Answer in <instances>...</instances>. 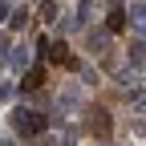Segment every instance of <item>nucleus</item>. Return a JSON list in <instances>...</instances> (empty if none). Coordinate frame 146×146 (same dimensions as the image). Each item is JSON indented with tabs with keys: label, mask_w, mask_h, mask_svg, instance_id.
I'll return each instance as SVG.
<instances>
[{
	"label": "nucleus",
	"mask_w": 146,
	"mask_h": 146,
	"mask_svg": "<svg viewBox=\"0 0 146 146\" xmlns=\"http://www.w3.org/2000/svg\"><path fill=\"white\" fill-rule=\"evenodd\" d=\"M12 126H16L25 138H41L45 126H49V118H45V114H33V110H12Z\"/></svg>",
	"instance_id": "1"
},
{
	"label": "nucleus",
	"mask_w": 146,
	"mask_h": 146,
	"mask_svg": "<svg viewBox=\"0 0 146 146\" xmlns=\"http://www.w3.org/2000/svg\"><path fill=\"white\" fill-rule=\"evenodd\" d=\"M89 130H94L98 138H110L114 122H110V114H106V110H89Z\"/></svg>",
	"instance_id": "2"
},
{
	"label": "nucleus",
	"mask_w": 146,
	"mask_h": 146,
	"mask_svg": "<svg viewBox=\"0 0 146 146\" xmlns=\"http://www.w3.org/2000/svg\"><path fill=\"white\" fill-rule=\"evenodd\" d=\"M85 45H89L94 57H102V53L110 49V33H85Z\"/></svg>",
	"instance_id": "3"
},
{
	"label": "nucleus",
	"mask_w": 146,
	"mask_h": 146,
	"mask_svg": "<svg viewBox=\"0 0 146 146\" xmlns=\"http://www.w3.org/2000/svg\"><path fill=\"white\" fill-rule=\"evenodd\" d=\"M57 102H61V110H81V89L77 85H65Z\"/></svg>",
	"instance_id": "4"
},
{
	"label": "nucleus",
	"mask_w": 146,
	"mask_h": 146,
	"mask_svg": "<svg viewBox=\"0 0 146 146\" xmlns=\"http://www.w3.org/2000/svg\"><path fill=\"white\" fill-rule=\"evenodd\" d=\"M41 85H45V69H41V65L25 69V81H21V89H41Z\"/></svg>",
	"instance_id": "5"
},
{
	"label": "nucleus",
	"mask_w": 146,
	"mask_h": 146,
	"mask_svg": "<svg viewBox=\"0 0 146 146\" xmlns=\"http://www.w3.org/2000/svg\"><path fill=\"white\" fill-rule=\"evenodd\" d=\"M126 57H130V65H146V41H130V49H126Z\"/></svg>",
	"instance_id": "6"
},
{
	"label": "nucleus",
	"mask_w": 146,
	"mask_h": 146,
	"mask_svg": "<svg viewBox=\"0 0 146 146\" xmlns=\"http://www.w3.org/2000/svg\"><path fill=\"white\" fill-rule=\"evenodd\" d=\"M130 25H134V33H146V4H130Z\"/></svg>",
	"instance_id": "7"
},
{
	"label": "nucleus",
	"mask_w": 146,
	"mask_h": 146,
	"mask_svg": "<svg viewBox=\"0 0 146 146\" xmlns=\"http://www.w3.org/2000/svg\"><path fill=\"white\" fill-rule=\"evenodd\" d=\"M126 25H130V16H126L122 8H114V12H110V21H106V33H122Z\"/></svg>",
	"instance_id": "8"
},
{
	"label": "nucleus",
	"mask_w": 146,
	"mask_h": 146,
	"mask_svg": "<svg viewBox=\"0 0 146 146\" xmlns=\"http://www.w3.org/2000/svg\"><path fill=\"white\" fill-rule=\"evenodd\" d=\"M49 61H57V65H73L69 61V53H65V41H57V45H49V53H45Z\"/></svg>",
	"instance_id": "9"
},
{
	"label": "nucleus",
	"mask_w": 146,
	"mask_h": 146,
	"mask_svg": "<svg viewBox=\"0 0 146 146\" xmlns=\"http://www.w3.org/2000/svg\"><path fill=\"white\" fill-rule=\"evenodd\" d=\"M12 69H29V45H12Z\"/></svg>",
	"instance_id": "10"
},
{
	"label": "nucleus",
	"mask_w": 146,
	"mask_h": 146,
	"mask_svg": "<svg viewBox=\"0 0 146 146\" xmlns=\"http://www.w3.org/2000/svg\"><path fill=\"white\" fill-rule=\"evenodd\" d=\"M29 16H33L29 8H16V12H12V21H8V29H12V33H16V29H25V25H29Z\"/></svg>",
	"instance_id": "11"
},
{
	"label": "nucleus",
	"mask_w": 146,
	"mask_h": 146,
	"mask_svg": "<svg viewBox=\"0 0 146 146\" xmlns=\"http://www.w3.org/2000/svg\"><path fill=\"white\" fill-rule=\"evenodd\" d=\"M41 21H57V0H41Z\"/></svg>",
	"instance_id": "12"
},
{
	"label": "nucleus",
	"mask_w": 146,
	"mask_h": 146,
	"mask_svg": "<svg viewBox=\"0 0 146 146\" xmlns=\"http://www.w3.org/2000/svg\"><path fill=\"white\" fill-rule=\"evenodd\" d=\"M8 57H12V36H8V33H0V65H4Z\"/></svg>",
	"instance_id": "13"
},
{
	"label": "nucleus",
	"mask_w": 146,
	"mask_h": 146,
	"mask_svg": "<svg viewBox=\"0 0 146 146\" xmlns=\"http://www.w3.org/2000/svg\"><path fill=\"white\" fill-rule=\"evenodd\" d=\"M89 16H94V0H77V25L89 21Z\"/></svg>",
	"instance_id": "14"
},
{
	"label": "nucleus",
	"mask_w": 146,
	"mask_h": 146,
	"mask_svg": "<svg viewBox=\"0 0 146 146\" xmlns=\"http://www.w3.org/2000/svg\"><path fill=\"white\" fill-rule=\"evenodd\" d=\"M12 94H16V85L12 81H0V102H12Z\"/></svg>",
	"instance_id": "15"
},
{
	"label": "nucleus",
	"mask_w": 146,
	"mask_h": 146,
	"mask_svg": "<svg viewBox=\"0 0 146 146\" xmlns=\"http://www.w3.org/2000/svg\"><path fill=\"white\" fill-rule=\"evenodd\" d=\"M12 21V4H8V0H0V25H8Z\"/></svg>",
	"instance_id": "16"
},
{
	"label": "nucleus",
	"mask_w": 146,
	"mask_h": 146,
	"mask_svg": "<svg viewBox=\"0 0 146 146\" xmlns=\"http://www.w3.org/2000/svg\"><path fill=\"white\" fill-rule=\"evenodd\" d=\"M118 81H122L126 89H130V85H134V69H122V73H118Z\"/></svg>",
	"instance_id": "17"
},
{
	"label": "nucleus",
	"mask_w": 146,
	"mask_h": 146,
	"mask_svg": "<svg viewBox=\"0 0 146 146\" xmlns=\"http://www.w3.org/2000/svg\"><path fill=\"white\" fill-rule=\"evenodd\" d=\"M130 102H134V110H138V114H146V94H134Z\"/></svg>",
	"instance_id": "18"
},
{
	"label": "nucleus",
	"mask_w": 146,
	"mask_h": 146,
	"mask_svg": "<svg viewBox=\"0 0 146 146\" xmlns=\"http://www.w3.org/2000/svg\"><path fill=\"white\" fill-rule=\"evenodd\" d=\"M0 146H16V142H12V138H0Z\"/></svg>",
	"instance_id": "19"
},
{
	"label": "nucleus",
	"mask_w": 146,
	"mask_h": 146,
	"mask_svg": "<svg viewBox=\"0 0 146 146\" xmlns=\"http://www.w3.org/2000/svg\"><path fill=\"white\" fill-rule=\"evenodd\" d=\"M106 4H118V0H106Z\"/></svg>",
	"instance_id": "20"
}]
</instances>
